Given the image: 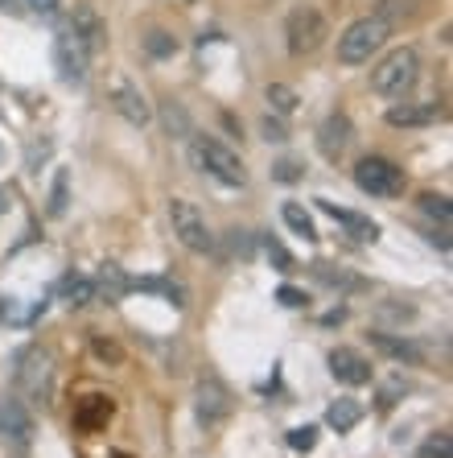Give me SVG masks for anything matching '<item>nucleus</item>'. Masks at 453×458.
Segmentation results:
<instances>
[{
    "instance_id": "f257e3e1",
    "label": "nucleus",
    "mask_w": 453,
    "mask_h": 458,
    "mask_svg": "<svg viewBox=\"0 0 453 458\" xmlns=\"http://www.w3.org/2000/svg\"><path fill=\"white\" fill-rule=\"evenodd\" d=\"M388 33H391V25L383 21V17H363V21L347 25V30H342V38H338V63H342V66L371 63V54L388 42Z\"/></svg>"
},
{
    "instance_id": "f03ea898",
    "label": "nucleus",
    "mask_w": 453,
    "mask_h": 458,
    "mask_svg": "<svg viewBox=\"0 0 453 458\" xmlns=\"http://www.w3.org/2000/svg\"><path fill=\"white\" fill-rule=\"evenodd\" d=\"M416 75H421V58H416V50L404 46V50H391L388 58L371 71V91L383 99H400L404 91H412Z\"/></svg>"
},
{
    "instance_id": "7ed1b4c3",
    "label": "nucleus",
    "mask_w": 453,
    "mask_h": 458,
    "mask_svg": "<svg viewBox=\"0 0 453 458\" xmlns=\"http://www.w3.org/2000/svg\"><path fill=\"white\" fill-rule=\"evenodd\" d=\"M190 157L194 165H198L202 174H211V178H219L222 186H243L247 182V174H243V161L235 157L222 140L214 137H194L190 140Z\"/></svg>"
},
{
    "instance_id": "20e7f679",
    "label": "nucleus",
    "mask_w": 453,
    "mask_h": 458,
    "mask_svg": "<svg viewBox=\"0 0 453 458\" xmlns=\"http://www.w3.org/2000/svg\"><path fill=\"white\" fill-rule=\"evenodd\" d=\"M355 182H358V191L371 194V199H396V194H404V170L388 157H363L355 165Z\"/></svg>"
},
{
    "instance_id": "39448f33",
    "label": "nucleus",
    "mask_w": 453,
    "mask_h": 458,
    "mask_svg": "<svg viewBox=\"0 0 453 458\" xmlns=\"http://www.w3.org/2000/svg\"><path fill=\"white\" fill-rule=\"evenodd\" d=\"M169 224H173V235H178L181 244L190 248V252H214V235L202 219V211L186 199H173L169 203Z\"/></svg>"
},
{
    "instance_id": "423d86ee",
    "label": "nucleus",
    "mask_w": 453,
    "mask_h": 458,
    "mask_svg": "<svg viewBox=\"0 0 453 458\" xmlns=\"http://www.w3.org/2000/svg\"><path fill=\"white\" fill-rule=\"evenodd\" d=\"M285 38H289V50L293 54H314L317 46L330 38V21L322 17L317 9H293L285 21Z\"/></svg>"
},
{
    "instance_id": "0eeeda50",
    "label": "nucleus",
    "mask_w": 453,
    "mask_h": 458,
    "mask_svg": "<svg viewBox=\"0 0 453 458\" xmlns=\"http://www.w3.org/2000/svg\"><path fill=\"white\" fill-rule=\"evenodd\" d=\"M107 104L116 107L128 124H140V128H145L148 120H153V107H148L145 91H140L132 79H124V75H112V87H107Z\"/></svg>"
},
{
    "instance_id": "6e6552de",
    "label": "nucleus",
    "mask_w": 453,
    "mask_h": 458,
    "mask_svg": "<svg viewBox=\"0 0 453 458\" xmlns=\"http://www.w3.org/2000/svg\"><path fill=\"white\" fill-rule=\"evenodd\" d=\"M194 409H198V421L202 426H219L231 417V393L219 376H202L198 388H194Z\"/></svg>"
},
{
    "instance_id": "1a4fd4ad",
    "label": "nucleus",
    "mask_w": 453,
    "mask_h": 458,
    "mask_svg": "<svg viewBox=\"0 0 453 458\" xmlns=\"http://www.w3.org/2000/svg\"><path fill=\"white\" fill-rule=\"evenodd\" d=\"M87 63H91V50H87L71 30H63L54 38V66H58V75H63L66 83H83Z\"/></svg>"
},
{
    "instance_id": "9d476101",
    "label": "nucleus",
    "mask_w": 453,
    "mask_h": 458,
    "mask_svg": "<svg viewBox=\"0 0 453 458\" xmlns=\"http://www.w3.org/2000/svg\"><path fill=\"white\" fill-rule=\"evenodd\" d=\"M330 372H334L338 384H350V388L371 384V363H367V355L355 352V347H334V352H330Z\"/></svg>"
},
{
    "instance_id": "9b49d317",
    "label": "nucleus",
    "mask_w": 453,
    "mask_h": 458,
    "mask_svg": "<svg viewBox=\"0 0 453 458\" xmlns=\"http://www.w3.org/2000/svg\"><path fill=\"white\" fill-rule=\"evenodd\" d=\"M21 384H25V393L33 396V401H50L54 393V368H50V355L42 352H29L25 355V368H21Z\"/></svg>"
},
{
    "instance_id": "f8f14e48",
    "label": "nucleus",
    "mask_w": 453,
    "mask_h": 458,
    "mask_svg": "<svg viewBox=\"0 0 453 458\" xmlns=\"http://www.w3.org/2000/svg\"><path fill=\"white\" fill-rule=\"evenodd\" d=\"M71 33H74V38H79V42H83L91 54H96L99 46L107 42V25H104V17H99V13L91 9V4H74Z\"/></svg>"
},
{
    "instance_id": "ddd939ff",
    "label": "nucleus",
    "mask_w": 453,
    "mask_h": 458,
    "mask_svg": "<svg viewBox=\"0 0 453 458\" xmlns=\"http://www.w3.org/2000/svg\"><path fill=\"white\" fill-rule=\"evenodd\" d=\"M317 207H322V211H326L330 219H334V224H342V227H347V232L355 235L358 244H375V240H380V224H371L367 215L342 211V207H334V203H330V199H317Z\"/></svg>"
},
{
    "instance_id": "4468645a",
    "label": "nucleus",
    "mask_w": 453,
    "mask_h": 458,
    "mask_svg": "<svg viewBox=\"0 0 453 458\" xmlns=\"http://www.w3.org/2000/svg\"><path fill=\"white\" fill-rule=\"evenodd\" d=\"M350 140H355V128H350L347 116H330L326 124L317 128V149L326 157H342L350 149Z\"/></svg>"
},
{
    "instance_id": "2eb2a0df",
    "label": "nucleus",
    "mask_w": 453,
    "mask_h": 458,
    "mask_svg": "<svg viewBox=\"0 0 453 458\" xmlns=\"http://www.w3.org/2000/svg\"><path fill=\"white\" fill-rule=\"evenodd\" d=\"M107 417H112V401H107V396H87V401H79V409H74V429H79V434H99V429L107 426Z\"/></svg>"
},
{
    "instance_id": "dca6fc26",
    "label": "nucleus",
    "mask_w": 453,
    "mask_h": 458,
    "mask_svg": "<svg viewBox=\"0 0 453 458\" xmlns=\"http://www.w3.org/2000/svg\"><path fill=\"white\" fill-rule=\"evenodd\" d=\"M432 120H441V107L437 104H404L388 112L391 128H416V124H432Z\"/></svg>"
},
{
    "instance_id": "f3484780",
    "label": "nucleus",
    "mask_w": 453,
    "mask_h": 458,
    "mask_svg": "<svg viewBox=\"0 0 453 458\" xmlns=\"http://www.w3.org/2000/svg\"><path fill=\"white\" fill-rule=\"evenodd\" d=\"M0 426H4V434H9L13 442H29V434H33V421L21 409V401H4V405H0Z\"/></svg>"
},
{
    "instance_id": "a211bd4d",
    "label": "nucleus",
    "mask_w": 453,
    "mask_h": 458,
    "mask_svg": "<svg viewBox=\"0 0 453 458\" xmlns=\"http://www.w3.org/2000/svg\"><path fill=\"white\" fill-rule=\"evenodd\" d=\"M371 343L380 347L383 355H391V360H400V363H424V352L416 347V343L408 339H391V335H371Z\"/></svg>"
},
{
    "instance_id": "6ab92c4d",
    "label": "nucleus",
    "mask_w": 453,
    "mask_h": 458,
    "mask_svg": "<svg viewBox=\"0 0 453 458\" xmlns=\"http://www.w3.org/2000/svg\"><path fill=\"white\" fill-rule=\"evenodd\" d=\"M358 417H363V409H358V401H350V396H342V401H334V405L326 409V421L338 429V434L355 429V426H358Z\"/></svg>"
},
{
    "instance_id": "aec40b11",
    "label": "nucleus",
    "mask_w": 453,
    "mask_h": 458,
    "mask_svg": "<svg viewBox=\"0 0 453 458\" xmlns=\"http://www.w3.org/2000/svg\"><path fill=\"white\" fill-rule=\"evenodd\" d=\"M58 289H63V298L71 301V306H91V301H96V281L91 277H74L71 273V277H63Z\"/></svg>"
},
{
    "instance_id": "412c9836",
    "label": "nucleus",
    "mask_w": 453,
    "mask_h": 458,
    "mask_svg": "<svg viewBox=\"0 0 453 458\" xmlns=\"http://www.w3.org/2000/svg\"><path fill=\"white\" fill-rule=\"evenodd\" d=\"M281 215H285V224L293 227L301 240H317V227H314V219H309V211L301 203H285V211Z\"/></svg>"
},
{
    "instance_id": "4be33fe9",
    "label": "nucleus",
    "mask_w": 453,
    "mask_h": 458,
    "mask_svg": "<svg viewBox=\"0 0 453 458\" xmlns=\"http://www.w3.org/2000/svg\"><path fill=\"white\" fill-rule=\"evenodd\" d=\"M268 104H273L281 116H293L297 112V91L293 87H285V83H273L268 87Z\"/></svg>"
},
{
    "instance_id": "5701e85b",
    "label": "nucleus",
    "mask_w": 453,
    "mask_h": 458,
    "mask_svg": "<svg viewBox=\"0 0 453 458\" xmlns=\"http://www.w3.org/2000/svg\"><path fill=\"white\" fill-rule=\"evenodd\" d=\"M421 211L424 215H437L445 227H449V219H453V207H449V199H445V194H421Z\"/></svg>"
},
{
    "instance_id": "b1692460",
    "label": "nucleus",
    "mask_w": 453,
    "mask_h": 458,
    "mask_svg": "<svg viewBox=\"0 0 453 458\" xmlns=\"http://www.w3.org/2000/svg\"><path fill=\"white\" fill-rule=\"evenodd\" d=\"M264 256H268V260H273L281 273H289V268H293V256H289V248L281 244V240H273V235H264Z\"/></svg>"
},
{
    "instance_id": "393cba45",
    "label": "nucleus",
    "mask_w": 453,
    "mask_h": 458,
    "mask_svg": "<svg viewBox=\"0 0 453 458\" xmlns=\"http://www.w3.org/2000/svg\"><path fill=\"white\" fill-rule=\"evenodd\" d=\"M421 458H453V437H449V429H441L437 437H429L421 446Z\"/></svg>"
},
{
    "instance_id": "a878e982",
    "label": "nucleus",
    "mask_w": 453,
    "mask_h": 458,
    "mask_svg": "<svg viewBox=\"0 0 453 458\" xmlns=\"http://www.w3.org/2000/svg\"><path fill=\"white\" fill-rule=\"evenodd\" d=\"M99 281H104V289H107V298H120V293H124L128 285H132V281L124 277V273H120L116 265H107L104 273H99Z\"/></svg>"
},
{
    "instance_id": "bb28decb",
    "label": "nucleus",
    "mask_w": 453,
    "mask_h": 458,
    "mask_svg": "<svg viewBox=\"0 0 453 458\" xmlns=\"http://www.w3.org/2000/svg\"><path fill=\"white\" fill-rule=\"evenodd\" d=\"M289 446H293V450H314V446H317V429H314V426L289 429Z\"/></svg>"
},
{
    "instance_id": "cd10ccee",
    "label": "nucleus",
    "mask_w": 453,
    "mask_h": 458,
    "mask_svg": "<svg viewBox=\"0 0 453 458\" xmlns=\"http://www.w3.org/2000/svg\"><path fill=\"white\" fill-rule=\"evenodd\" d=\"M63 211H66V170H58L54 194H50V215H63Z\"/></svg>"
},
{
    "instance_id": "c85d7f7f",
    "label": "nucleus",
    "mask_w": 453,
    "mask_h": 458,
    "mask_svg": "<svg viewBox=\"0 0 453 458\" xmlns=\"http://www.w3.org/2000/svg\"><path fill=\"white\" fill-rule=\"evenodd\" d=\"M25 13H33V17H58L63 0H25Z\"/></svg>"
},
{
    "instance_id": "c756f323",
    "label": "nucleus",
    "mask_w": 453,
    "mask_h": 458,
    "mask_svg": "<svg viewBox=\"0 0 453 458\" xmlns=\"http://www.w3.org/2000/svg\"><path fill=\"white\" fill-rule=\"evenodd\" d=\"M148 54H157V58H161V54H173V50H178V42H173V38H169V33H148Z\"/></svg>"
},
{
    "instance_id": "7c9ffc66",
    "label": "nucleus",
    "mask_w": 453,
    "mask_h": 458,
    "mask_svg": "<svg viewBox=\"0 0 453 458\" xmlns=\"http://www.w3.org/2000/svg\"><path fill=\"white\" fill-rule=\"evenodd\" d=\"M281 301H285V306L289 310H301V306H306V293H301V289H293V285H285V289H281Z\"/></svg>"
},
{
    "instance_id": "2f4dec72",
    "label": "nucleus",
    "mask_w": 453,
    "mask_h": 458,
    "mask_svg": "<svg viewBox=\"0 0 453 458\" xmlns=\"http://www.w3.org/2000/svg\"><path fill=\"white\" fill-rule=\"evenodd\" d=\"M96 355H99V360H112V363H120V347H116V343H104V339H96Z\"/></svg>"
},
{
    "instance_id": "473e14b6",
    "label": "nucleus",
    "mask_w": 453,
    "mask_h": 458,
    "mask_svg": "<svg viewBox=\"0 0 453 458\" xmlns=\"http://www.w3.org/2000/svg\"><path fill=\"white\" fill-rule=\"evenodd\" d=\"M276 178H281V182H297V178H301V170H297L293 161H281V165H276Z\"/></svg>"
},
{
    "instance_id": "72a5a7b5",
    "label": "nucleus",
    "mask_w": 453,
    "mask_h": 458,
    "mask_svg": "<svg viewBox=\"0 0 453 458\" xmlns=\"http://www.w3.org/2000/svg\"><path fill=\"white\" fill-rule=\"evenodd\" d=\"M264 137H268V140H285V128L276 124V120H264Z\"/></svg>"
},
{
    "instance_id": "f704fd0d",
    "label": "nucleus",
    "mask_w": 453,
    "mask_h": 458,
    "mask_svg": "<svg viewBox=\"0 0 453 458\" xmlns=\"http://www.w3.org/2000/svg\"><path fill=\"white\" fill-rule=\"evenodd\" d=\"M0 13H13V17H21V13H25V0H0Z\"/></svg>"
},
{
    "instance_id": "c9c22d12",
    "label": "nucleus",
    "mask_w": 453,
    "mask_h": 458,
    "mask_svg": "<svg viewBox=\"0 0 453 458\" xmlns=\"http://www.w3.org/2000/svg\"><path fill=\"white\" fill-rule=\"evenodd\" d=\"M173 4H194V0H173Z\"/></svg>"
},
{
    "instance_id": "e433bc0d",
    "label": "nucleus",
    "mask_w": 453,
    "mask_h": 458,
    "mask_svg": "<svg viewBox=\"0 0 453 458\" xmlns=\"http://www.w3.org/2000/svg\"><path fill=\"white\" fill-rule=\"evenodd\" d=\"M0 314H4V306H0Z\"/></svg>"
}]
</instances>
